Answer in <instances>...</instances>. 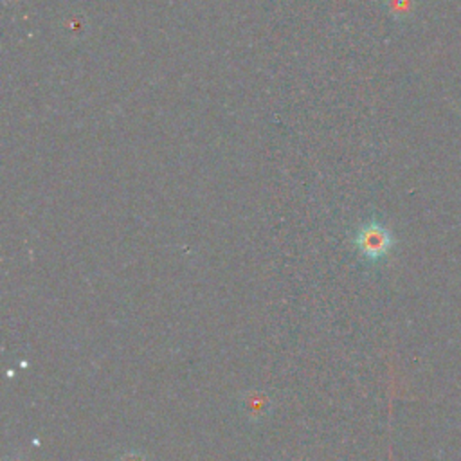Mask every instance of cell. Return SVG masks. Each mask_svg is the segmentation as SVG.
<instances>
[{
  "instance_id": "1",
  "label": "cell",
  "mask_w": 461,
  "mask_h": 461,
  "mask_svg": "<svg viewBox=\"0 0 461 461\" xmlns=\"http://www.w3.org/2000/svg\"><path fill=\"white\" fill-rule=\"evenodd\" d=\"M355 245L358 249V252L371 259H382L384 256H387V252L393 247V234L389 232V229L378 221H371V223H364L357 236H355Z\"/></svg>"
},
{
  "instance_id": "2",
  "label": "cell",
  "mask_w": 461,
  "mask_h": 461,
  "mask_svg": "<svg viewBox=\"0 0 461 461\" xmlns=\"http://www.w3.org/2000/svg\"><path fill=\"white\" fill-rule=\"evenodd\" d=\"M121 461H144L139 454H126L124 457H121Z\"/></svg>"
}]
</instances>
